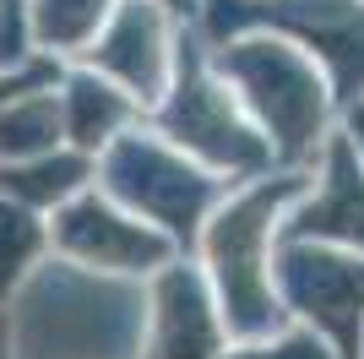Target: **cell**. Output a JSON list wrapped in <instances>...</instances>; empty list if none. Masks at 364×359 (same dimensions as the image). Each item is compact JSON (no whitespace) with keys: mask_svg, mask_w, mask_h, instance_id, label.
I'll list each match as a JSON object with an SVG mask.
<instances>
[{"mask_svg":"<svg viewBox=\"0 0 364 359\" xmlns=\"http://www.w3.org/2000/svg\"><path fill=\"white\" fill-rule=\"evenodd\" d=\"M11 359H141L147 283L49 251L6 299Z\"/></svg>","mask_w":364,"mask_h":359,"instance_id":"cell-1","label":"cell"},{"mask_svg":"<svg viewBox=\"0 0 364 359\" xmlns=\"http://www.w3.org/2000/svg\"><path fill=\"white\" fill-rule=\"evenodd\" d=\"M310 185V169H267L256 180L228 185L223 202L207 212L196 234V267L218 299L228 338H261L283 327V299H277V234L294 196Z\"/></svg>","mask_w":364,"mask_h":359,"instance_id":"cell-2","label":"cell"},{"mask_svg":"<svg viewBox=\"0 0 364 359\" xmlns=\"http://www.w3.org/2000/svg\"><path fill=\"white\" fill-rule=\"evenodd\" d=\"M218 76H223L245 115L261 125L277 169H310L332 136V82L316 55L277 33H234L207 38Z\"/></svg>","mask_w":364,"mask_h":359,"instance_id":"cell-3","label":"cell"},{"mask_svg":"<svg viewBox=\"0 0 364 359\" xmlns=\"http://www.w3.org/2000/svg\"><path fill=\"white\" fill-rule=\"evenodd\" d=\"M147 125L158 136H168L180 152H191L196 164H207L213 175H223L228 185L277 169L261 125L245 115L234 88L218 76L213 55H207V38H201L191 22H185V33H180L174 76H168V88L158 93V104L147 109Z\"/></svg>","mask_w":364,"mask_h":359,"instance_id":"cell-4","label":"cell"},{"mask_svg":"<svg viewBox=\"0 0 364 359\" xmlns=\"http://www.w3.org/2000/svg\"><path fill=\"white\" fill-rule=\"evenodd\" d=\"M92 185L114 196L120 207L147 218L152 229H164L185 256L196 245L207 212L223 202L228 180L196 164L191 152H180L168 136H158L147 120H136L131 131H120L98 158H92Z\"/></svg>","mask_w":364,"mask_h":359,"instance_id":"cell-5","label":"cell"},{"mask_svg":"<svg viewBox=\"0 0 364 359\" xmlns=\"http://www.w3.org/2000/svg\"><path fill=\"white\" fill-rule=\"evenodd\" d=\"M180 11L201 38L277 33L321 60L337 104L364 98V0H185Z\"/></svg>","mask_w":364,"mask_h":359,"instance_id":"cell-6","label":"cell"},{"mask_svg":"<svg viewBox=\"0 0 364 359\" xmlns=\"http://www.w3.org/2000/svg\"><path fill=\"white\" fill-rule=\"evenodd\" d=\"M277 299L283 316L321 332L337 359H359L364 343V256L326 239L277 234Z\"/></svg>","mask_w":364,"mask_h":359,"instance_id":"cell-7","label":"cell"},{"mask_svg":"<svg viewBox=\"0 0 364 359\" xmlns=\"http://www.w3.org/2000/svg\"><path fill=\"white\" fill-rule=\"evenodd\" d=\"M49 251L65 261H82L92 272H114V278H141L185 256L164 229H152L147 218H136L131 207H120L114 196H104L98 185H82L71 202L49 212Z\"/></svg>","mask_w":364,"mask_h":359,"instance_id":"cell-8","label":"cell"},{"mask_svg":"<svg viewBox=\"0 0 364 359\" xmlns=\"http://www.w3.org/2000/svg\"><path fill=\"white\" fill-rule=\"evenodd\" d=\"M180 33H185V11L174 0H114L104 28L92 33V44L76 60L109 76L114 88H125L141 109H152L174 76Z\"/></svg>","mask_w":364,"mask_h":359,"instance_id":"cell-9","label":"cell"},{"mask_svg":"<svg viewBox=\"0 0 364 359\" xmlns=\"http://www.w3.org/2000/svg\"><path fill=\"white\" fill-rule=\"evenodd\" d=\"M228 343V327L218 316V299L207 288L196 261H164L147 278V332L141 359H218Z\"/></svg>","mask_w":364,"mask_h":359,"instance_id":"cell-10","label":"cell"},{"mask_svg":"<svg viewBox=\"0 0 364 359\" xmlns=\"http://www.w3.org/2000/svg\"><path fill=\"white\" fill-rule=\"evenodd\" d=\"M310 169H316L310 185L283 212V234L326 239V245L364 256V158L353 147V136H326V147Z\"/></svg>","mask_w":364,"mask_h":359,"instance_id":"cell-11","label":"cell"},{"mask_svg":"<svg viewBox=\"0 0 364 359\" xmlns=\"http://www.w3.org/2000/svg\"><path fill=\"white\" fill-rule=\"evenodd\" d=\"M55 98H60V131L65 147L76 152H98L114 142L120 131H131L136 120H147V109L131 98L125 88H114L109 76H98L82 60H60V76H55Z\"/></svg>","mask_w":364,"mask_h":359,"instance_id":"cell-12","label":"cell"},{"mask_svg":"<svg viewBox=\"0 0 364 359\" xmlns=\"http://www.w3.org/2000/svg\"><path fill=\"white\" fill-rule=\"evenodd\" d=\"M82 185H92V152L55 147V152H38V158H0V196L44 212V218L60 202H71Z\"/></svg>","mask_w":364,"mask_h":359,"instance_id":"cell-13","label":"cell"},{"mask_svg":"<svg viewBox=\"0 0 364 359\" xmlns=\"http://www.w3.org/2000/svg\"><path fill=\"white\" fill-rule=\"evenodd\" d=\"M109 6L114 0H28V11H22L28 49L49 60H76L92 44V33L104 28Z\"/></svg>","mask_w":364,"mask_h":359,"instance_id":"cell-14","label":"cell"},{"mask_svg":"<svg viewBox=\"0 0 364 359\" xmlns=\"http://www.w3.org/2000/svg\"><path fill=\"white\" fill-rule=\"evenodd\" d=\"M55 147H65L55 82L22 93L16 104L0 109V158H38V152H55Z\"/></svg>","mask_w":364,"mask_h":359,"instance_id":"cell-15","label":"cell"},{"mask_svg":"<svg viewBox=\"0 0 364 359\" xmlns=\"http://www.w3.org/2000/svg\"><path fill=\"white\" fill-rule=\"evenodd\" d=\"M44 256H49V218L11 202V196H0V299H11V288Z\"/></svg>","mask_w":364,"mask_h":359,"instance_id":"cell-16","label":"cell"},{"mask_svg":"<svg viewBox=\"0 0 364 359\" xmlns=\"http://www.w3.org/2000/svg\"><path fill=\"white\" fill-rule=\"evenodd\" d=\"M218 359H337V354L321 332L299 327V321H283V327L261 332V338H228L218 348Z\"/></svg>","mask_w":364,"mask_h":359,"instance_id":"cell-17","label":"cell"},{"mask_svg":"<svg viewBox=\"0 0 364 359\" xmlns=\"http://www.w3.org/2000/svg\"><path fill=\"white\" fill-rule=\"evenodd\" d=\"M60 76V60H49V55H16V60H0V109L16 104L22 93L33 88H49Z\"/></svg>","mask_w":364,"mask_h":359,"instance_id":"cell-18","label":"cell"},{"mask_svg":"<svg viewBox=\"0 0 364 359\" xmlns=\"http://www.w3.org/2000/svg\"><path fill=\"white\" fill-rule=\"evenodd\" d=\"M22 11H28V0H0V60L33 55L28 33H22Z\"/></svg>","mask_w":364,"mask_h":359,"instance_id":"cell-19","label":"cell"},{"mask_svg":"<svg viewBox=\"0 0 364 359\" xmlns=\"http://www.w3.org/2000/svg\"><path fill=\"white\" fill-rule=\"evenodd\" d=\"M348 136H353V147H359V158H364V98H353V109H348Z\"/></svg>","mask_w":364,"mask_h":359,"instance_id":"cell-20","label":"cell"},{"mask_svg":"<svg viewBox=\"0 0 364 359\" xmlns=\"http://www.w3.org/2000/svg\"><path fill=\"white\" fill-rule=\"evenodd\" d=\"M0 359H11V327H6V299H0Z\"/></svg>","mask_w":364,"mask_h":359,"instance_id":"cell-21","label":"cell"},{"mask_svg":"<svg viewBox=\"0 0 364 359\" xmlns=\"http://www.w3.org/2000/svg\"><path fill=\"white\" fill-rule=\"evenodd\" d=\"M359 359H364V343H359Z\"/></svg>","mask_w":364,"mask_h":359,"instance_id":"cell-22","label":"cell"},{"mask_svg":"<svg viewBox=\"0 0 364 359\" xmlns=\"http://www.w3.org/2000/svg\"><path fill=\"white\" fill-rule=\"evenodd\" d=\"M174 6H185V0H174Z\"/></svg>","mask_w":364,"mask_h":359,"instance_id":"cell-23","label":"cell"}]
</instances>
